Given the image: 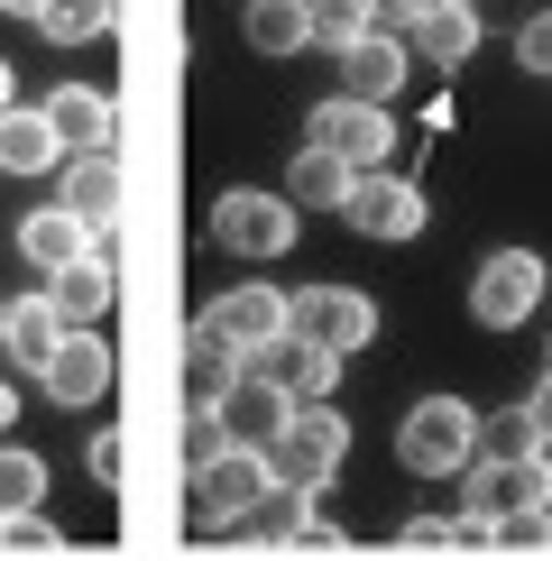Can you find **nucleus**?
<instances>
[{"instance_id":"35","label":"nucleus","mask_w":552,"mask_h":561,"mask_svg":"<svg viewBox=\"0 0 552 561\" xmlns=\"http://www.w3.org/2000/svg\"><path fill=\"white\" fill-rule=\"evenodd\" d=\"M424 10H442V0H368V19H378L387 37H405V28H414Z\"/></svg>"},{"instance_id":"20","label":"nucleus","mask_w":552,"mask_h":561,"mask_svg":"<svg viewBox=\"0 0 552 561\" xmlns=\"http://www.w3.org/2000/svg\"><path fill=\"white\" fill-rule=\"evenodd\" d=\"M405 56L442 65V75H451V65H470V56H479V10H470V0H442V10H424V19L405 28Z\"/></svg>"},{"instance_id":"22","label":"nucleus","mask_w":552,"mask_h":561,"mask_svg":"<svg viewBox=\"0 0 552 561\" xmlns=\"http://www.w3.org/2000/svg\"><path fill=\"white\" fill-rule=\"evenodd\" d=\"M65 213L83 230L120 221V157H65Z\"/></svg>"},{"instance_id":"8","label":"nucleus","mask_w":552,"mask_h":561,"mask_svg":"<svg viewBox=\"0 0 552 561\" xmlns=\"http://www.w3.org/2000/svg\"><path fill=\"white\" fill-rule=\"evenodd\" d=\"M295 341L350 359V350L378 341V304H368L359 286H313V295H295Z\"/></svg>"},{"instance_id":"14","label":"nucleus","mask_w":552,"mask_h":561,"mask_svg":"<svg viewBox=\"0 0 552 561\" xmlns=\"http://www.w3.org/2000/svg\"><path fill=\"white\" fill-rule=\"evenodd\" d=\"M37 387L56 396V405H92V396L111 387V341H102V332H65L56 359L37 368Z\"/></svg>"},{"instance_id":"27","label":"nucleus","mask_w":552,"mask_h":561,"mask_svg":"<svg viewBox=\"0 0 552 561\" xmlns=\"http://www.w3.org/2000/svg\"><path fill=\"white\" fill-rule=\"evenodd\" d=\"M46 497V460L37 451H0V516H28Z\"/></svg>"},{"instance_id":"21","label":"nucleus","mask_w":552,"mask_h":561,"mask_svg":"<svg viewBox=\"0 0 552 561\" xmlns=\"http://www.w3.org/2000/svg\"><path fill=\"white\" fill-rule=\"evenodd\" d=\"M230 387H240V350H230L212 322H194V341H184V405H194V414H212Z\"/></svg>"},{"instance_id":"18","label":"nucleus","mask_w":552,"mask_h":561,"mask_svg":"<svg viewBox=\"0 0 552 561\" xmlns=\"http://www.w3.org/2000/svg\"><path fill=\"white\" fill-rule=\"evenodd\" d=\"M56 341H65V313L46 295H0V350H10L19 368H46Z\"/></svg>"},{"instance_id":"34","label":"nucleus","mask_w":552,"mask_h":561,"mask_svg":"<svg viewBox=\"0 0 552 561\" xmlns=\"http://www.w3.org/2000/svg\"><path fill=\"white\" fill-rule=\"evenodd\" d=\"M460 543V516H414L405 525V552H451Z\"/></svg>"},{"instance_id":"15","label":"nucleus","mask_w":552,"mask_h":561,"mask_svg":"<svg viewBox=\"0 0 552 561\" xmlns=\"http://www.w3.org/2000/svg\"><path fill=\"white\" fill-rule=\"evenodd\" d=\"M46 304L65 313V332H92V322L120 304V276H111V249H92V259H74L65 276H46Z\"/></svg>"},{"instance_id":"36","label":"nucleus","mask_w":552,"mask_h":561,"mask_svg":"<svg viewBox=\"0 0 552 561\" xmlns=\"http://www.w3.org/2000/svg\"><path fill=\"white\" fill-rule=\"evenodd\" d=\"M212 451H221V424H212V414H194V433H184V470H203Z\"/></svg>"},{"instance_id":"13","label":"nucleus","mask_w":552,"mask_h":561,"mask_svg":"<svg viewBox=\"0 0 552 561\" xmlns=\"http://www.w3.org/2000/svg\"><path fill=\"white\" fill-rule=\"evenodd\" d=\"M240 368H258V378H276L295 396V405H332V387H341V359L332 350H313V341H276V350H258V359H240Z\"/></svg>"},{"instance_id":"28","label":"nucleus","mask_w":552,"mask_h":561,"mask_svg":"<svg viewBox=\"0 0 552 561\" xmlns=\"http://www.w3.org/2000/svg\"><path fill=\"white\" fill-rule=\"evenodd\" d=\"M368 28H378V19H368V0H313V46H359Z\"/></svg>"},{"instance_id":"2","label":"nucleus","mask_w":552,"mask_h":561,"mask_svg":"<svg viewBox=\"0 0 552 561\" xmlns=\"http://www.w3.org/2000/svg\"><path fill=\"white\" fill-rule=\"evenodd\" d=\"M341 460H350V424H341L332 405H295L286 433L267 442V479L276 488H313V497L341 479Z\"/></svg>"},{"instance_id":"16","label":"nucleus","mask_w":552,"mask_h":561,"mask_svg":"<svg viewBox=\"0 0 552 561\" xmlns=\"http://www.w3.org/2000/svg\"><path fill=\"white\" fill-rule=\"evenodd\" d=\"M92 249H102V230H83L74 213H65V203H46V213L19 221V259H28L37 276H65L74 259H92Z\"/></svg>"},{"instance_id":"31","label":"nucleus","mask_w":552,"mask_h":561,"mask_svg":"<svg viewBox=\"0 0 552 561\" xmlns=\"http://www.w3.org/2000/svg\"><path fill=\"white\" fill-rule=\"evenodd\" d=\"M83 470L102 479V488H120V479H129V433H92V451H83Z\"/></svg>"},{"instance_id":"32","label":"nucleus","mask_w":552,"mask_h":561,"mask_svg":"<svg viewBox=\"0 0 552 561\" xmlns=\"http://www.w3.org/2000/svg\"><path fill=\"white\" fill-rule=\"evenodd\" d=\"M516 65H525V75H552V10H534L516 28Z\"/></svg>"},{"instance_id":"6","label":"nucleus","mask_w":552,"mask_h":561,"mask_svg":"<svg viewBox=\"0 0 552 561\" xmlns=\"http://www.w3.org/2000/svg\"><path fill=\"white\" fill-rule=\"evenodd\" d=\"M203 322H212V332L240 350V359H258V350H276V341L295 332V295L267 286V276H249V286H221V304H212Z\"/></svg>"},{"instance_id":"38","label":"nucleus","mask_w":552,"mask_h":561,"mask_svg":"<svg viewBox=\"0 0 552 561\" xmlns=\"http://www.w3.org/2000/svg\"><path fill=\"white\" fill-rule=\"evenodd\" d=\"M10 414H19V396H10V378H0V433H10Z\"/></svg>"},{"instance_id":"5","label":"nucleus","mask_w":552,"mask_h":561,"mask_svg":"<svg viewBox=\"0 0 552 561\" xmlns=\"http://www.w3.org/2000/svg\"><path fill=\"white\" fill-rule=\"evenodd\" d=\"M212 230H221V249H240V259H286L295 249V203L286 194H258V184H230V194L212 203Z\"/></svg>"},{"instance_id":"40","label":"nucleus","mask_w":552,"mask_h":561,"mask_svg":"<svg viewBox=\"0 0 552 561\" xmlns=\"http://www.w3.org/2000/svg\"><path fill=\"white\" fill-rule=\"evenodd\" d=\"M0 111H10V56H0Z\"/></svg>"},{"instance_id":"4","label":"nucleus","mask_w":552,"mask_h":561,"mask_svg":"<svg viewBox=\"0 0 552 561\" xmlns=\"http://www.w3.org/2000/svg\"><path fill=\"white\" fill-rule=\"evenodd\" d=\"M304 148L341 157V167H359V175H378V157L396 148V121H387V102H350V92H332V102H313Z\"/></svg>"},{"instance_id":"12","label":"nucleus","mask_w":552,"mask_h":561,"mask_svg":"<svg viewBox=\"0 0 552 561\" xmlns=\"http://www.w3.org/2000/svg\"><path fill=\"white\" fill-rule=\"evenodd\" d=\"M286 414H295V396L276 387V378H258V368H240V387L212 405V424H221V442H249V451H267V442L286 433Z\"/></svg>"},{"instance_id":"1","label":"nucleus","mask_w":552,"mask_h":561,"mask_svg":"<svg viewBox=\"0 0 552 561\" xmlns=\"http://www.w3.org/2000/svg\"><path fill=\"white\" fill-rule=\"evenodd\" d=\"M396 460H405L414 479H451V470H470V460H479V414L460 405V396H424V405H405Z\"/></svg>"},{"instance_id":"41","label":"nucleus","mask_w":552,"mask_h":561,"mask_svg":"<svg viewBox=\"0 0 552 561\" xmlns=\"http://www.w3.org/2000/svg\"><path fill=\"white\" fill-rule=\"evenodd\" d=\"M470 10H479V0H470Z\"/></svg>"},{"instance_id":"33","label":"nucleus","mask_w":552,"mask_h":561,"mask_svg":"<svg viewBox=\"0 0 552 561\" xmlns=\"http://www.w3.org/2000/svg\"><path fill=\"white\" fill-rule=\"evenodd\" d=\"M488 543H497V552H543V543H552V506H543V516H506Z\"/></svg>"},{"instance_id":"7","label":"nucleus","mask_w":552,"mask_h":561,"mask_svg":"<svg viewBox=\"0 0 552 561\" xmlns=\"http://www.w3.org/2000/svg\"><path fill=\"white\" fill-rule=\"evenodd\" d=\"M534 304H543V259H534V249H488V259H479V276H470V313L488 322V332H516Z\"/></svg>"},{"instance_id":"29","label":"nucleus","mask_w":552,"mask_h":561,"mask_svg":"<svg viewBox=\"0 0 552 561\" xmlns=\"http://www.w3.org/2000/svg\"><path fill=\"white\" fill-rule=\"evenodd\" d=\"M516 451H543V442H534V414L506 405V414H488V424H479V460H516Z\"/></svg>"},{"instance_id":"37","label":"nucleus","mask_w":552,"mask_h":561,"mask_svg":"<svg viewBox=\"0 0 552 561\" xmlns=\"http://www.w3.org/2000/svg\"><path fill=\"white\" fill-rule=\"evenodd\" d=\"M525 414H534V442H543V451H552V368H543V378H534V396H525Z\"/></svg>"},{"instance_id":"10","label":"nucleus","mask_w":552,"mask_h":561,"mask_svg":"<svg viewBox=\"0 0 552 561\" xmlns=\"http://www.w3.org/2000/svg\"><path fill=\"white\" fill-rule=\"evenodd\" d=\"M37 111H46V129H56V148H65V157H120V111H111V92H92V83H56Z\"/></svg>"},{"instance_id":"25","label":"nucleus","mask_w":552,"mask_h":561,"mask_svg":"<svg viewBox=\"0 0 552 561\" xmlns=\"http://www.w3.org/2000/svg\"><path fill=\"white\" fill-rule=\"evenodd\" d=\"M350 184H359V167H341V157H322V148H295L286 203H295V213H341V203H350Z\"/></svg>"},{"instance_id":"30","label":"nucleus","mask_w":552,"mask_h":561,"mask_svg":"<svg viewBox=\"0 0 552 561\" xmlns=\"http://www.w3.org/2000/svg\"><path fill=\"white\" fill-rule=\"evenodd\" d=\"M0 543H10L19 561H65V534L46 525L37 506H28V516H0Z\"/></svg>"},{"instance_id":"17","label":"nucleus","mask_w":552,"mask_h":561,"mask_svg":"<svg viewBox=\"0 0 552 561\" xmlns=\"http://www.w3.org/2000/svg\"><path fill=\"white\" fill-rule=\"evenodd\" d=\"M405 37H387V28H368L359 46H341V92L350 102H396V83H405Z\"/></svg>"},{"instance_id":"24","label":"nucleus","mask_w":552,"mask_h":561,"mask_svg":"<svg viewBox=\"0 0 552 561\" xmlns=\"http://www.w3.org/2000/svg\"><path fill=\"white\" fill-rule=\"evenodd\" d=\"M46 167H65V148H56V129H46V111H0V175H46Z\"/></svg>"},{"instance_id":"3","label":"nucleus","mask_w":552,"mask_h":561,"mask_svg":"<svg viewBox=\"0 0 552 561\" xmlns=\"http://www.w3.org/2000/svg\"><path fill=\"white\" fill-rule=\"evenodd\" d=\"M552 506V451H516V460H470V506L460 516L479 525H506V516H543Z\"/></svg>"},{"instance_id":"39","label":"nucleus","mask_w":552,"mask_h":561,"mask_svg":"<svg viewBox=\"0 0 552 561\" xmlns=\"http://www.w3.org/2000/svg\"><path fill=\"white\" fill-rule=\"evenodd\" d=\"M0 10H10V19H37V10H46V0H0Z\"/></svg>"},{"instance_id":"11","label":"nucleus","mask_w":552,"mask_h":561,"mask_svg":"<svg viewBox=\"0 0 552 561\" xmlns=\"http://www.w3.org/2000/svg\"><path fill=\"white\" fill-rule=\"evenodd\" d=\"M341 221L359 230V240H414V230H424V184L414 175H359L350 184V203H341Z\"/></svg>"},{"instance_id":"19","label":"nucleus","mask_w":552,"mask_h":561,"mask_svg":"<svg viewBox=\"0 0 552 561\" xmlns=\"http://www.w3.org/2000/svg\"><path fill=\"white\" fill-rule=\"evenodd\" d=\"M322 525H332V516H322V497H313V488H267V497L240 516V534H249V543H313Z\"/></svg>"},{"instance_id":"9","label":"nucleus","mask_w":552,"mask_h":561,"mask_svg":"<svg viewBox=\"0 0 552 561\" xmlns=\"http://www.w3.org/2000/svg\"><path fill=\"white\" fill-rule=\"evenodd\" d=\"M267 488H276V479H267V451H249V442H221V451L194 470V506H203L212 525H240L249 506L267 497Z\"/></svg>"},{"instance_id":"23","label":"nucleus","mask_w":552,"mask_h":561,"mask_svg":"<svg viewBox=\"0 0 552 561\" xmlns=\"http://www.w3.org/2000/svg\"><path fill=\"white\" fill-rule=\"evenodd\" d=\"M240 37L258 46V56H304V46H313V0H249Z\"/></svg>"},{"instance_id":"26","label":"nucleus","mask_w":552,"mask_h":561,"mask_svg":"<svg viewBox=\"0 0 552 561\" xmlns=\"http://www.w3.org/2000/svg\"><path fill=\"white\" fill-rule=\"evenodd\" d=\"M111 19H120V0H46V10H37V37H46V46H83V37H102Z\"/></svg>"}]
</instances>
